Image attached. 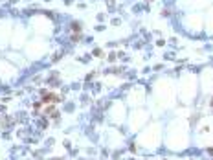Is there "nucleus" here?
Wrapping results in <instances>:
<instances>
[{
	"mask_svg": "<svg viewBox=\"0 0 213 160\" xmlns=\"http://www.w3.org/2000/svg\"><path fill=\"white\" fill-rule=\"evenodd\" d=\"M211 107H213V100H211Z\"/></svg>",
	"mask_w": 213,
	"mask_h": 160,
	"instance_id": "f257e3e1",
	"label": "nucleus"
}]
</instances>
